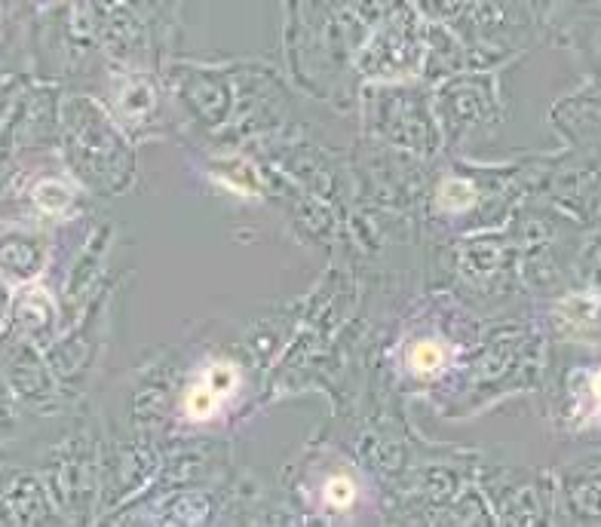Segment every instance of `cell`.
<instances>
[{"label":"cell","mask_w":601,"mask_h":527,"mask_svg":"<svg viewBox=\"0 0 601 527\" xmlns=\"http://www.w3.org/2000/svg\"><path fill=\"white\" fill-rule=\"evenodd\" d=\"M356 500V484L347 475H331L326 482V503L335 509H350Z\"/></svg>","instance_id":"cell-4"},{"label":"cell","mask_w":601,"mask_h":527,"mask_svg":"<svg viewBox=\"0 0 601 527\" xmlns=\"http://www.w3.org/2000/svg\"><path fill=\"white\" fill-rule=\"evenodd\" d=\"M592 393H596V401H598V408H601V371L596 374V380H592Z\"/></svg>","instance_id":"cell-7"},{"label":"cell","mask_w":601,"mask_h":527,"mask_svg":"<svg viewBox=\"0 0 601 527\" xmlns=\"http://www.w3.org/2000/svg\"><path fill=\"white\" fill-rule=\"evenodd\" d=\"M206 384L215 390L221 399H227L233 390H237V380H240V374H237V369L233 365H227V362H215V365H209V371H206Z\"/></svg>","instance_id":"cell-5"},{"label":"cell","mask_w":601,"mask_h":527,"mask_svg":"<svg viewBox=\"0 0 601 527\" xmlns=\"http://www.w3.org/2000/svg\"><path fill=\"white\" fill-rule=\"evenodd\" d=\"M445 359H448V353H445V344L442 341H418V344H411V350H409V369L414 374H433L445 365Z\"/></svg>","instance_id":"cell-2"},{"label":"cell","mask_w":601,"mask_h":527,"mask_svg":"<svg viewBox=\"0 0 601 527\" xmlns=\"http://www.w3.org/2000/svg\"><path fill=\"white\" fill-rule=\"evenodd\" d=\"M37 203L44 206L46 212H59V209H65V203H68V191L55 182H46L37 187Z\"/></svg>","instance_id":"cell-6"},{"label":"cell","mask_w":601,"mask_h":527,"mask_svg":"<svg viewBox=\"0 0 601 527\" xmlns=\"http://www.w3.org/2000/svg\"><path fill=\"white\" fill-rule=\"evenodd\" d=\"M439 203L445 206L448 212H464L475 203V191L473 184L464 182V178H448L445 184L439 187Z\"/></svg>","instance_id":"cell-3"},{"label":"cell","mask_w":601,"mask_h":527,"mask_svg":"<svg viewBox=\"0 0 601 527\" xmlns=\"http://www.w3.org/2000/svg\"><path fill=\"white\" fill-rule=\"evenodd\" d=\"M221 395L212 390L206 380H199L197 386H191L188 395H184V411H188L191 420H212L221 408Z\"/></svg>","instance_id":"cell-1"}]
</instances>
